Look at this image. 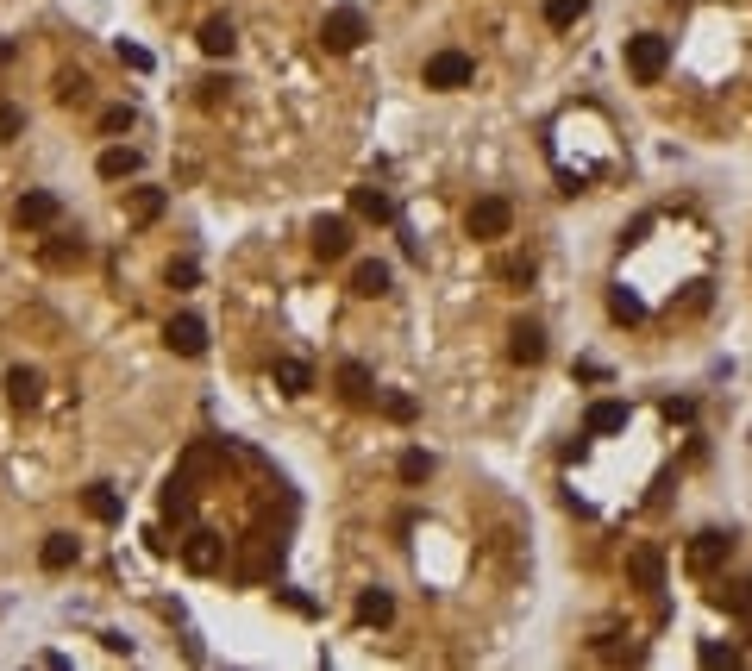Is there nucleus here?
Returning a JSON list of instances; mask_svg holds the SVG:
<instances>
[{
	"mask_svg": "<svg viewBox=\"0 0 752 671\" xmlns=\"http://www.w3.org/2000/svg\"><path fill=\"white\" fill-rule=\"evenodd\" d=\"M646 233H652V214H640V220H633V226H627V233H621V245H640Z\"/></svg>",
	"mask_w": 752,
	"mask_h": 671,
	"instance_id": "58836bf2",
	"label": "nucleus"
},
{
	"mask_svg": "<svg viewBox=\"0 0 752 671\" xmlns=\"http://www.w3.org/2000/svg\"><path fill=\"white\" fill-rule=\"evenodd\" d=\"M120 63H126V69H138V76H145V69H151V51H145V44H126V38H120Z\"/></svg>",
	"mask_w": 752,
	"mask_h": 671,
	"instance_id": "f704fd0d",
	"label": "nucleus"
},
{
	"mask_svg": "<svg viewBox=\"0 0 752 671\" xmlns=\"http://www.w3.org/2000/svg\"><path fill=\"white\" fill-rule=\"evenodd\" d=\"M577 19H583V0H546V26L552 32H571Z\"/></svg>",
	"mask_w": 752,
	"mask_h": 671,
	"instance_id": "cd10ccee",
	"label": "nucleus"
},
{
	"mask_svg": "<svg viewBox=\"0 0 752 671\" xmlns=\"http://www.w3.org/2000/svg\"><path fill=\"white\" fill-rule=\"evenodd\" d=\"M339 396H345L351 408H364V402L376 396V377H370V364H358V358H345V364H339Z\"/></svg>",
	"mask_w": 752,
	"mask_h": 671,
	"instance_id": "9b49d317",
	"label": "nucleus"
},
{
	"mask_svg": "<svg viewBox=\"0 0 752 671\" xmlns=\"http://www.w3.org/2000/svg\"><path fill=\"white\" fill-rule=\"evenodd\" d=\"M608 314H615L621 327H640V320H646V302H640L627 283H615V289H608Z\"/></svg>",
	"mask_w": 752,
	"mask_h": 671,
	"instance_id": "b1692460",
	"label": "nucleus"
},
{
	"mask_svg": "<svg viewBox=\"0 0 752 671\" xmlns=\"http://www.w3.org/2000/svg\"><path fill=\"white\" fill-rule=\"evenodd\" d=\"M282 603H289L295 615H314V596H301V590H282Z\"/></svg>",
	"mask_w": 752,
	"mask_h": 671,
	"instance_id": "a19ab883",
	"label": "nucleus"
},
{
	"mask_svg": "<svg viewBox=\"0 0 752 671\" xmlns=\"http://www.w3.org/2000/svg\"><path fill=\"white\" fill-rule=\"evenodd\" d=\"M163 515L170 521H195V490H188V471H176L163 483Z\"/></svg>",
	"mask_w": 752,
	"mask_h": 671,
	"instance_id": "f3484780",
	"label": "nucleus"
},
{
	"mask_svg": "<svg viewBox=\"0 0 752 671\" xmlns=\"http://www.w3.org/2000/svg\"><path fill=\"white\" fill-rule=\"evenodd\" d=\"M195 44H201L207 57H232V51H239V32H232V19H207Z\"/></svg>",
	"mask_w": 752,
	"mask_h": 671,
	"instance_id": "412c9836",
	"label": "nucleus"
},
{
	"mask_svg": "<svg viewBox=\"0 0 752 671\" xmlns=\"http://www.w3.org/2000/svg\"><path fill=\"white\" fill-rule=\"evenodd\" d=\"M351 214L370 220V226H389V220H395V201L376 189V182H364V189H351Z\"/></svg>",
	"mask_w": 752,
	"mask_h": 671,
	"instance_id": "9d476101",
	"label": "nucleus"
},
{
	"mask_svg": "<svg viewBox=\"0 0 752 671\" xmlns=\"http://www.w3.org/2000/svg\"><path fill=\"white\" fill-rule=\"evenodd\" d=\"M727 546H734V540H727L721 527H709V534H696V546H690V565H696V571L721 565V559H727Z\"/></svg>",
	"mask_w": 752,
	"mask_h": 671,
	"instance_id": "5701e85b",
	"label": "nucleus"
},
{
	"mask_svg": "<svg viewBox=\"0 0 752 671\" xmlns=\"http://www.w3.org/2000/svg\"><path fill=\"white\" fill-rule=\"evenodd\" d=\"M94 170H101L107 182H126V176H138V170H145V157H138L132 145H107V151H101V164H94Z\"/></svg>",
	"mask_w": 752,
	"mask_h": 671,
	"instance_id": "dca6fc26",
	"label": "nucleus"
},
{
	"mask_svg": "<svg viewBox=\"0 0 752 671\" xmlns=\"http://www.w3.org/2000/svg\"><path fill=\"white\" fill-rule=\"evenodd\" d=\"M470 76H477V63H470L464 51H433V57H427V88H439V95L470 88Z\"/></svg>",
	"mask_w": 752,
	"mask_h": 671,
	"instance_id": "20e7f679",
	"label": "nucleus"
},
{
	"mask_svg": "<svg viewBox=\"0 0 752 671\" xmlns=\"http://www.w3.org/2000/svg\"><path fill=\"white\" fill-rule=\"evenodd\" d=\"M358 621L364 628H389L395 621V596L389 590H358Z\"/></svg>",
	"mask_w": 752,
	"mask_h": 671,
	"instance_id": "6ab92c4d",
	"label": "nucleus"
},
{
	"mask_svg": "<svg viewBox=\"0 0 752 671\" xmlns=\"http://www.w3.org/2000/svg\"><path fill=\"white\" fill-rule=\"evenodd\" d=\"M583 433H596V439L627 433V402H590V414H583Z\"/></svg>",
	"mask_w": 752,
	"mask_h": 671,
	"instance_id": "2eb2a0df",
	"label": "nucleus"
},
{
	"mask_svg": "<svg viewBox=\"0 0 752 671\" xmlns=\"http://www.w3.org/2000/svg\"><path fill=\"white\" fill-rule=\"evenodd\" d=\"M364 38H370V26H364L358 7H333V13L320 19V51H333V57H351Z\"/></svg>",
	"mask_w": 752,
	"mask_h": 671,
	"instance_id": "f257e3e1",
	"label": "nucleus"
},
{
	"mask_svg": "<svg viewBox=\"0 0 752 671\" xmlns=\"http://www.w3.org/2000/svg\"><path fill=\"white\" fill-rule=\"evenodd\" d=\"M715 603H721L727 615H740V621H752V577H740V584H727V590H715Z\"/></svg>",
	"mask_w": 752,
	"mask_h": 671,
	"instance_id": "393cba45",
	"label": "nucleus"
},
{
	"mask_svg": "<svg viewBox=\"0 0 752 671\" xmlns=\"http://www.w3.org/2000/svg\"><path fill=\"white\" fill-rule=\"evenodd\" d=\"M13 220L26 226V233H44V226H57V220H63V201H57L51 189H26V195L13 201Z\"/></svg>",
	"mask_w": 752,
	"mask_h": 671,
	"instance_id": "423d86ee",
	"label": "nucleus"
},
{
	"mask_svg": "<svg viewBox=\"0 0 752 671\" xmlns=\"http://www.w3.org/2000/svg\"><path fill=\"white\" fill-rule=\"evenodd\" d=\"M226 88H232V82H220V76H214V82H201V107H220V101H226Z\"/></svg>",
	"mask_w": 752,
	"mask_h": 671,
	"instance_id": "4c0bfd02",
	"label": "nucleus"
},
{
	"mask_svg": "<svg viewBox=\"0 0 752 671\" xmlns=\"http://www.w3.org/2000/svg\"><path fill=\"white\" fill-rule=\"evenodd\" d=\"M627 577H633L640 590H665V552H658V546H640V552L627 559Z\"/></svg>",
	"mask_w": 752,
	"mask_h": 671,
	"instance_id": "ddd939ff",
	"label": "nucleus"
},
{
	"mask_svg": "<svg viewBox=\"0 0 752 671\" xmlns=\"http://www.w3.org/2000/svg\"><path fill=\"white\" fill-rule=\"evenodd\" d=\"M308 239H314V258H320V264H339L345 251H351V220H345V214H320Z\"/></svg>",
	"mask_w": 752,
	"mask_h": 671,
	"instance_id": "0eeeda50",
	"label": "nucleus"
},
{
	"mask_svg": "<svg viewBox=\"0 0 752 671\" xmlns=\"http://www.w3.org/2000/svg\"><path fill=\"white\" fill-rule=\"evenodd\" d=\"M163 345H170L176 358H201L207 352V320L201 314H176L170 327H163Z\"/></svg>",
	"mask_w": 752,
	"mask_h": 671,
	"instance_id": "6e6552de",
	"label": "nucleus"
},
{
	"mask_svg": "<svg viewBox=\"0 0 752 671\" xmlns=\"http://www.w3.org/2000/svg\"><path fill=\"white\" fill-rule=\"evenodd\" d=\"M671 69V38H658V32H640V38H627V76L633 82H658Z\"/></svg>",
	"mask_w": 752,
	"mask_h": 671,
	"instance_id": "f03ea898",
	"label": "nucleus"
},
{
	"mask_svg": "<svg viewBox=\"0 0 752 671\" xmlns=\"http://www.w3.org/2000/svg\"><path fill=\"white\" fill-rule=\"evenodd\" d=\"M82 508H88L94 521H120V515H126V502L113 496V483H88V490H82Z\"/></svg>",
	"mask_w": 752,
	"mask_h": 671,
	"instance_id": "aec40b11",
	"label": "nucleus"
},
{
	"mask_svg": "<svg viewBox=\"0 0 752 671\" xmlns=\"http://www.w3.org/2000/svg\"><path fill=\"white\" fill-rule=\"evenodd\" d=\"M182 565L195 571V577H207V571H220V565H226V540L214 534V527H195V534L182 540Z\"/></svg>",
	"mask_w": 752,
	"mask_h": 671,
	"instance_id": "39448f33",
	"label": "nucleus"
},
{
	"mask_svg": "<svg viewBox=\"0 0 752 671\" xmlns=\"http://www.w3.org/2000/svg\"><path fill=\"white\" fill-rule=\"evenodd\" d=\"M383 414H389L395 427H408L414 414H420V402H414V396H402V389H389V396H383Z\"/></svg>",
	"mask_w": 752,
	"mask_h": 671,
	"instance_id": "c756f323",
	"label": "nucleus"
},
{
	"mask_svg": "<svg viewBox=\"0 0 752 671\" xmlns=\"http://www.w3.org/2000/svg\"><path fill=\"white\" fill-rule=\"evenodd\" d=\"M508 358H514V364H539V358H546V327H539V320H514Z\"/></svg>",
	"mask_w": 752,
	"mask_h": 671,
	"instance_id": "1a4fd4ad",
	"label": "nucleus"
},
{
	"mask_svg": "<svg viewBox=\"0 0 752 671\" xmlns=\"http://www.w3.org/2000/svg\"><path fill=\"white\" fill-rule=\"evenodd\" d=\"M195 276H201L195 258H176V264H170V289H195Z\"/></svg>",
	"mask_w": 752,
	"mask_h": 671,
	"instance_id": "e433bc0d",
	"label": "nucleus"
},
{
	"mask_svg": "<svg viewBox=\"0 0 752 671\" xmlns=\"http://www.w3.org/2000/svg\"><path fill=\"white\" fill-rule=\"evenodd\" d=\"M19 132H26V113L13 101H0V138H19Z\"/></svg>",
	"mask_w": 752,
	"mask_h": 671,
	"instance_id": "72a5a7b5",
	"label": "nucleus"
},
{
	"mask_svg": "<svg viewBox=\"0 0 752 671\" xmlns=\"http://www.w3.org/2000/svg\"><path fill=\"white\" fill-rule=\"evenodd\" d=\"M276 389H282V396H308V389H314V370L301 364V358H276Z\"/></svg>",
	"mask_w": 752,
	"mask_h": 671,
	"instance_id": "4be33fe9",
	"label": "nucleus"
},
{
	"mask_svg": "<svg viewBox=\"0 0 752 671\" xmlns=\"http://www.w3.org/2000/svg\"><path fill=\"white\" fill-rule=\"evenodd\" d=\"M7 402H13V408H38V402H44V377H38L32 364H13V370H7Z\"/></svg>",
	"mask_w": 752,
	"mask_h": 671,
	"instance_id": "f8f14e48",
	"label": "nucleus"
},
{
	"mask_svg": "<svg viewBox=\"0 0 752 671\" xmlns=\"http://www.w3.org/2000/svg\"><path fill=\"white\" fill-rule=\"evenodd\" d=\"M82 258H88L82 239H51V245H44V264H51V270H69V264H82Z\"/></svg>",
	"mask_w": 752,
	"mask_h": 671,
	"instance_id": "a878e982",
	"label": "nucleus"
},
{
	"mask_svg": "<svg viewBox=\"0 0 752 671\" xmlns=\"http://www.w3.org/2000/svg\"><path fill=\"white\" fill-rule=\"evenodd\" d=\"M163 201H170L163 189H138V195H132V220H138V226H151V220L163 214Z\"/></svg>",
	"mask_w": 752,
	"mask_h": 671,
	"instance_id": "c85d7f7f",
	"label": "nucleus"
},
{
	"mask_svg": "<svg viewBox=\"0 0 752 671\" xmlns=\"http://www.w3.org/2000/svg\"><path fill=\"white\" fill-rule=\"evenodd\" d=\"M132 120H138L132 107H107V113H101V132H132Z\"/></svg>",
	"mask_w": 752,
	"mask_h": 671,
	"instance_id": "c9c22d12",
	"label": "nucleus"
},
{
	"mask_svg": "<svg viewBox=\"0 0 752 671\" xmlns=\"http://www.w3.org/2000/svg\"><path fill=\"white\" fill-rule=\"evenodd\" d=\"M82 559V540L76 534H44V546H38V565L44 571H69Z\"/></svg>",
	"mask_w": 752,
	"mask_h": 671,
	"instance_id": "4468645a",
	"label": "nucleus"
},
{
	"mask_svg": "<svg viewBox=\"0 0 752 671\" xmlns=\"http://www.w3.org/2000/svg\"><path fill=\"white\" fill-rule=\"evenodd\" d=\"M351 295H364V302H376V295H389V264L364 258L358 270H351Z\"/></svg>",
	"mask_w": 752,
	"mask_h": 671,
	"instance_id": "a211bd4d",
	"label": "nucleus"
},
{
	"mask_svg": "<svg viewBox=\"0 0 752 671\" xmlns=\"http://www.w3.org/2000/svg\"><path fill=\"white\" fill-rule=\"evenodd\" d=\"M57 101H63V107L88 101V76H63V82H57Z\"/></svg>",
	"mask_w": 752,
	"mask_h": 671,
	"instance_id": "473e14b6",
	"label": "nucleus"
},
{
	"mask_svg": "<svg viewBox=\"0 0 752 671\" xmlns=\"http://www.w3.org/2000/svg\"><path fill=\"white\" fill-rule=\"evenodd\" d=\"M496 276H502V283H533V264H502Z\"/></svg>",
	"mask_w": 752,
	"mask_h": 671,
	"instance_id": "ea45409f",
	"label": "nucleus"
},
{
	"mask_svg": "<svg viewBox=\"0 0 752 671\" xmlns=\"http://www.w3.org/2000/svg\"><path fill=\"white\" fill-rule=\"evenodd\" d=\"M395 477H402V483H427V477H433V458L420 452V446H408L402 465H395Z\"/></svg>",
	"mask_w": 752,
	"mask_h": 671,
	"instance_id": "bb28decb",
	"label": "nucleus"
},
{
	"mask_svg": "<svg viewBox=\"0 0 752 671\" xmlns=\"http://www.w3.org/2000/svg\"><path fill=\"white\" fill-rule=\"evenodd\" d=\"M464 226H470V239H508V226H514V201H508V195H483V201L464 214Z\"/></svg>",
	"mask_w": 752,
	"mask_h": 671,
	"instance_id": "7ed1b4c3",
	"label": "nucleus"
},
{
	"mask_svg": "<svg viewBox=\"0 0 752 671\" xmlns=\"http://www.w3.org/2000/svg\"><path fill=\"white\" fill-rule=\"evenodd\" d=\"M658 408H665V421H677V427H690V421H696V402H690V396H665Z\"/></svg>",
	"mask_w": 752,
	"mask_h": 671,
	"instance_id": "2f4dec72",
	"label": "nucleus"
},
{
	"mask_svg": "<svg viewBox=\"0 0 752 671\" xmlns=\"http://www.w3.org/2000/svg\"><path fill=\"white\" fill-rule=\"evenodd\" d=\"M709 671H721V665H740V646H721V640H702V653H696Z\"/></svg>",
	"mask_w": 752,
	"mask_h": 671,
	"instance_id": "7c9ffc66",
	"label": "nucleus"
}]
</instances>
